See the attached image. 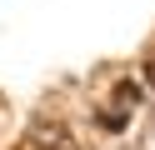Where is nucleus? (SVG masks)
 Instances as JSON below:
<instances>
[{
    "label": "nucleus",
    "mask_w": 155,
    "mask_h": 150,
    "mask_svg": "<svg viewBox=\"0 0 155 150\" xmlns=\"http://www.w3.org/2000/svg\"><path fill=\"white\" fill-rule=\"evenodd\" d=\"M35 150H75V135H70L65 125H50V130L35 135Z\"/></svg>",
    "instance_id": "f257e3e1"
},
{
    "label": "nucleus",
    "mask_w": 155,
    "mask_h": 150,
    "mask_svg": "<svg viewBox=\"0 0 155 150\" xmlns=\"http://www.w3.org/2000/svg\"><path fill=\"white\" fill-rule=\"evenodd\" d=\"M110 95H115V105H120V110H135V105H140V85H135V80H120Z\"/></svg>",
    "instance_id": "f03ea898"
}]
</instances>
